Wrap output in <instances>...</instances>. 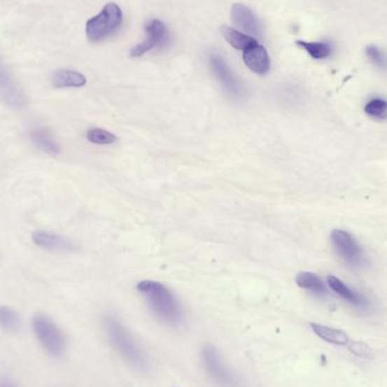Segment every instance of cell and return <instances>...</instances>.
Wrapping results in <instances>:
<instances>
[{
    "instance_id": "5bb4252c",
    "label": "cell",
    "mask_w": 387,
    "mask_h": 387,
    "mask_svg": "<svg viewBox=\"0 0 387 387\" xmlns=\"http://www.w3.org/2000/svg\"><path fill=\"white\" fill-rule=\"evenodd\" d=\"M52 84L57 89L82 87L86 84V77L78 71L71 69H59L52 75Z\"/></svg>"
},
{
    "instance_id": "d6986e66",
    "label": "cell",
    "mask_w": 387,
    "mask_h": 387,
    "mask_svg": "<svg viewBox=\"0 0 387 387\" xmlns=\"http://www.w3.org/2000/svg\"><path fill=\"white\" fill-rule=\"evenodd\" d=\"M297 45L304 48L314 59H325L333 52V48L328 42L297 41Z\"/></svg>"
},
{
    "instance_id": "ffe728a7",
    "label": "cell",
    "mask_w": 387,
    "mask_h": 387,
    "mask_svg": "<svg viewBox=\"0 0 387 387\" xmlns=\"http://www.w3.org/2000/svg\"><path fill=\"white\" fill-rule=\"evenodd\" d=\"M86 139L93 144L110 145L117 142V136L102 128H91L86 133Z\"/></svg>"
},
{
    "instance_id": "277c9868",
    "label": "cell",
    "mask_w": 387,
    "mask_h": 387,
    "mask_svg": "<svg viewBox=\"0 0 387 387\" xmlns=\"http://www.w3.org/2000/svg\"><path fill=\"white\" fill-rule=\"evenodd\" d=\"M33 328L38 341L51 356L59 357L65 349V339L52 319L45 315H36L33 319Z\"/></svg>"
},
{
    "instance_id": "e0dca14e",
    "label": "cell",
    "mask_w": 387,
    "mask_h": 387,
    "mask_svg": "<svg viewBox=\"0 0 387 387\" xmlns=\"http://www.w3.org/2000/svg\"><path fill=\"white\" fill-rule=\"evenodd\" d=\"M328 283L335 293H337L343 299H346V302H349L350 304H355V306H364L366 304L365 299L360 295H358L353 290L346 287V284L335 275L328 276Z\"/></svg>"
},
{
    "instance_id": "603a6c76",
    "label": "cell",
    "mask_w": 387,
    "mask_h": 387,
    "mask_svg": "<svg viewBox=\"0 0 387 387\" xmlns=\"http://www.w3.org/2000/svg\"><path fill=\"white\" fill-rule=\"evenodd\" d=\"M366 55L368 59L379 69H387V56L376 45H370L366 48Z\"/></svg>"
},
{
    "instance_id": "52a82bcc",
    "label": "cell",
    "mask_w": 387,
    "mask_h": 387,
    "mask_svg": "<svg viewBox=\"0 0 387 387\" xmlns=\"http://www.w3.org/2000/svg\"><path fill=\"white\" fill-rule=\"evenodd\" d=\"M210 66L213 74L216 75L218 80L223 86V89L228 92L231 97L237 99L243 97L245 93L243 84L237 78L234 71L229 69V66L221 57L213 55L210 58Z\"/></svg>"
},
{
    "instance_id": "9c48e42d",
    "label": "cell",
    "mask_w": 387,
    "mask_h": 387,
    "mask_svg": "<svg viewBox=\"0 0 387 387\" xmlns=\"http://www.w3.org/2000/svg\"><path fill=\"white\" fill-rule=\"evenodd\" d=\"M332 243L335 247L337 254L340 255L346 263L351 265H359L363 260L361 249L352 238L351 234L346 231L335 230L331 234Z\"/></svg>"
},
{
    "instance_id": "2e32d148",
    "label": "cell",
    "mask_w": 387,
    "mask_h": 387,
    "mask_svg": "<svg viewBox=\"0 0 387 387\" xmlns=\"http://www.w3.org/2000/svg\"><path fill=\"white\" fill-rule=\"evenodd\" d=\"M222 36H225V40L228 42L231 47L238 50H244L248 49L251 45H256L258 40L253 36H247L245 33L239 32L236 29L223 25L221 27Z\"/></svg>"
},
{
    "instance_id": "4fadbf2b",
    "label": "cell",
    "mask_w": 387,
    "mask_h": 387,
    "mask_svg": "<svg viewBox=\"0 0 387 387\" xmlns=\"http://www.w3.org/2000/svg\"><path fill=\"white\" fill-rule=\"evenodd\" d=\"M30 139L40 151L45 152L49 155H59L62 153L59 143L57 142L50 130L43 126H38L31 129Z\"/></svg>"
},
{
    "instance_id": "8992f818",
    "label": "cell",
    "mask_w": 387,
    "mask_h": 387,
    "mask_svg": "<svg viewBox=\"0 0 387 387\" xmlns=\"http://www.w3.org/2000/svg\"><path fill=\"white\" fill-rule=\"evenodd\" d=\"M145 31H146V40L142 43L135 45L130 50V56L141 57L148 51H151L154 48L166 45L168 43L169 33L166 24L163 22L153 18L145 24Z\"/></svg>"
},
{
    "instance_id": "44dd1931",
    "label": "cell",
    "mask_w": 387,
    "mask_h": 387,
    "mask_svg": "<svg viewBox=\"0 0 387 387\" xmlns=\"http://www.w3.org/2000/svg\"><path fill=\"white\" fill-rule=\"evenodd\" d=\"M20 325V318L17 314L10 308L1 306L0 307V326L7 331H14Z\"/></svg>"
},
{
    "instance_id": "7402d4cb",
    "label": "cell",
    "mask_w": 387,
    "mask_h": 387,
    "mask_svg": "<svg viewBox=\"0 0 387 387\" xmlns=\"http://www.w3.org/2000/svg\"><path fill=\"white\" fill-rule=\"evenodd\" d=\"M365 113L374 118H387V101L383 99H372L365 106Z\"/></svg>"
},
{
    "instance_id": "7c38bea8",
    "label": "cell",
    "mask_w": 387,
    "mask_h": 387,
    "mask_svg": "<svg viewBox=\"0 0 387 387\" xmlns=\"http://www.w3.org/2000/svg\"><path fill=\"white\" fill-rule=\"evenodd\" d=\"M243 58L246 66L258 75L267 74L271 67L269 53L263 45H258V42L244 51Z\"/></svg>"
},
{
    "instance_id": "5b68a950",
    "label": "cell",
    "mask_w": 387,
    "mask_h": 387,
    "mask_svg": "<svg viewBox=\"0 0 387 387\" xmlns=\"http://www.w3.org/2000/svg\"><path fill=\"white\" fill-rule=\"evenodd\" d=\"M202 357H203L205 370L218 384L223 387L236 386L237 381L232 372L228 370V367L225 366L220 357L219 352L216 351L212 346H205L202 351Z\"/></svg>"
},
{
    "instance_id": "30bf717a",
    "label": "cell",
    "mask_w": 387,
    "mask_h": 387,
    "mask_svg": "<svg viewBox=\"0 0 387 387\" xmlns=\"http://www.w3.org/2000/svg\"><path fill=\"white\" fill-rule=\"evenodd\" d=\"M33 243L40 248L50 251H71L76 248L75 244L69 238L52 234L49 231H36L32 234Z\"/></svg>"
},
{
    "instance_id": "d4e9b609",
    "label": "cell",
    "mask_w": 387,
    "mask_h": 387,
    "mask_svg": "<svg viewBox=\"0 0 387 387\" xmlns=\"http://www.w3.org/2000/svg\"><path fill=\"white\" fill-rule=\"evenodd\" d=\"M5 387H12V386H10V385H6V386Z\"/></svg>"
},
{
    "instance_id": "8fae6325",
    "label": "cell",
    "mask_w": 387,
    "mask_h": 387,
    "mask_svg": "<svg viewBox=\"0 0 387 387\" xmlns=\"http://www.w3.org/2000/svg\"><path fill=\"white\" fill-rule=\"evenodd\" d=\"M231 17L237 27L245 32L254 36H262V27L258 23V18L254 15V13L243 3H234L231 9Z\"/></svg>"
},
{
    "instance_id": "ac0fdd59",
    "label": "cell",
    "mask_w": 387,
    "mask_h": 387,
    "mask_svg": "<svg viewBox=\"0 0 387 387\" xmlns=\"http://www.w3.org/2000/svg\"><path fill=\"white\" fill-rule=\"evenodd\" d=\"M297 284L302 289L309 290L315 295H325V286L323 283L322 280L317 276L316 274L311 272L299 273L296 279Z\"/></svg>"
},
{
    "instance_id": "ba28073f",
    "label": "cell",
    "mask_w": 387,
    "mask_h": 387,
    "mask_svg": "<svg viewBox=\"0 0 387 387\" xmlns=\"http://www.w3.org/2000/svg\"><path fill=\"white\" fill-rule=\"evenodd\" d=\"M0 99L14 109H21L27 104L24 92L16 83L3 62L0 60Z\"/></svg>"
},
{
    "instance_id": "3957f363",
    "label": "cell",
    "mask_w": 387,
    "mask_h": 387,
    "mask_svg": "<svg viewBox=\"0 0 387 387\" xmlns=\"http://www.w3.org/2000/svg\"><path fill=\"white\" fill-rule=\"evenodd\" d=\"M122 22V8L115 3H106L98 15L86 23V36L91 42L102 41L118 30Z\"/></svg>"
},
{
    "instance_id": "7a4b0ae2",
    "label": "cell",
    "mask_w": 387,
    "mask_h": 387,
    "mask_svg": "<svg viewBox=\"0 0 387 387\" xmlns=\"http://www.w3.org/2000/svg\"><path fill=\"white\" fill-rule=\"evenodd\" d=\"M106 335L109 337L111 346L133 366L137 368H144L146 366L144 353L139 348L136 341L130 335L129 332L124 328L122 324L113 318L106 317L104 319Z\"/></svg>"
},
{
    "instance_id": "6da1fadb",
    "label": "cell",
    "mask_w": 387,
    "mask_h": 387,
    "mask_svg": "<svg viewBox=\"0 0 387 387\" xmlns=\"http://www.w3.org/2000/svg\"><path fill=\"white\" fill-rule=\"evenodd\" d=\"M139 293L148 299L152 311L160 319L169 324H178L181 322V311L177 299L171 291L163 284L155 281H142L137 286Z\"/></svg>"
},
{
    "instance_id": "cb8c5ba5",
    "label": "cell",
    "mask_w": 387,
    "mask_h": 387,
    "mask_svg": "<svg viewBox=\"0 0 387 387\" xmlns=\"http://www.w3.org/2000/svg\"><path fill=\"white\" fill-rule=\"evenodd\" d=\"M346 346L351 351V353L357 356V357L365 358V359H372L374 358V351L366 343L357 342V341L350 342L349 341Z\"/></svg>"
},
{
    "instance_id": "9a60e30c",
    "label": "cell",
    "mask_w": 387,
    "mask_h": 387,
    "mask_svg": "<svg viewBox=\"0 0 387 387\" xmlns=\"http://www.w3.org/2000/svg\"><path fill=\"white\" fill-rule=\"evenodd\" d=\"M311 326L314 333L325 342L335 344V346H346L349 343V337L346 335V332L337 330V328L321 325L316 323H311Z\"/></svg>"
}]
</instances>
